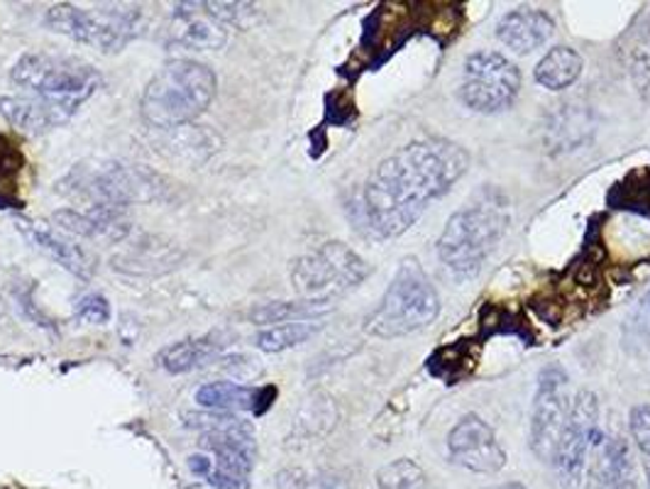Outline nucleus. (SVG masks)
<instances>
[{"label": "nucleus", "instance_id": "473e14b6", "mask_svg": "<svg viewBox=\"0 0 650 489\" xmlns=\"http://www.w3.org/2000/svg\"><path fill=\"white\" fill-rule=\"evenodd\" d=\"M487 489H529L521 482H501V485H494V487H487Z\"/></svg>", "mask_w": 650, "mask_h": 489}, {"label": "nucleus", "instance_id": "4468645a", "mask_svg": "<svg viewBox=\"0 0 650 489\" xmlns=\"http://www.w3.org/2000/svg\"><path fill=\"white\" fill-rule=\"evenodd\" d=\"M164 34L171 47L196 49V52L220 49L228 42V28L206 10V3H179L171 12Z\"/></svg>", "mask_w": 650, "mask_h": 489}, {"label": "nucleus", "instance_id": "6ab92c4d", "mask_svg": "<svg viewBox=\"0 0 650 489\" xmlns=\"http://www.w3.org/2000/svg\"><path fill=\"white\" fill-rule=\"evenodd\" d=\"M274 389H257L232 382V379H223V382H206L196 389V401L206 411H220V413H236V411H254L262 413L260 401L267 407L272 403Z\"/></svg>", "mask_w": 650, "mask_h": 489}, {"label": "nucleus", "instance_id": "423d86ee", "mask_svg": "<svg viewBox=\"0 0 650 489\" xmlns=\"http://www.w3.org/2000/svg\"><path fill=\"white\" fill-rule=\"evenodd\" d=\"M187 419L201 433V446L213 458V472L208 475V482L220 489H250L257 458L252 421L220 411L189 413Z\"/></svg>", "mask_w": 650, "mask_h": 489}, {"label": "nucleus", "instance_id": "f3484780", "mask_svg": "<svg viewBox=\"0 0 650 489\" xmlns=\"http://www.w3.org/2000/svg\"><path fill=\"white\" fill-rule=\"evenodd\" d=\"M497 40L513 54L526 57L546 47L556 34V20L543 8H517L497 22Z\"/></svg>", "mask_w": 650, "mask_h": 489}, {"label": "nucleus", "instance_id": "f8f14e48", "mask_svg": "<svg viewBox=\"0 0 650 489\" xmlns=\"http://www.w3.org/2000/svg\"><path fill=\"white\" fill-rule=\"evenodd\" d=\"M570 377L560 365H548L538 375L531 403V450L543 462H553V452L570 411Z\"/></svg>", "mask_w": 650, "mask_h": 489}, {"label": "nucleus", "instance_id": "f03ea898", "mask_svg": "<svg viewBox=\"0 0 650 489\" xmlns=\"http://www.w3.org/2000/svg\"><path fill=\"white\" fill-rule=\"evenodd\" d=\"M509 226L511 201L499 189H482L448 218L436 242L440 265L456 279L477 277L504 240Z\"/></svg>", "mask_w": 650, "mask_h": 489}, {"label": "nucleus", "instance_id": "a878e982", "mask_svg": "<svg viewBox=\"0 0 650 489\" xmlns=\"http://www.w3.org/2000/svg\"><path fill=\"white\" fill-rule=\"evenodd\" d=\"M609 206L650 218V171L639 169L609 191Z\"/></svg>", "mask_w": 650, "mask_h": 489}, {"label": "nucleus", "instance_id": "0eeeda50", "mask_svg": "<svg viewBox=\"0 0 650 489\" xmlns=\"http://www.w3.org/2000/svg\"><path fill=\"white\" fill-rule=\"evenodd\" d=\"M44 24L69 40L93 47L103 54L122 52L142 30V10L138 6H93L79 8L59 3L47 10Z\"/></svg>", "mask_w": 650, "mask_h": 489}, {"label": "nucleus", "instance_id": "c756f323", "mask_svg": "<svg viewBox=\"0 0 650 489\" xmlns=\"http://www.w3.org/2000/svg\"><path fill=\"white\" fill-rule=\"evenodd\" d=\"M77 318L81 321H89V323H98L103 326L110 321V303L101 293H89V297H83L77 306Z\"/></svg>", "mask_w": 650, "mask_h": 489}, {"label": "nucleus", "instance_id": "ddd939ff", "mask_svg": "<svg viewBox=\"0 0 650 489\" xmlns=\"http://www.w3.org/2000/svg\"><path fill=\"white\" fill-rule=\"evenodd\" d=\"M448 458L462 470L497 475L504 470L507 450L501 448L494 428L482 416L464 413L448 433Z\"/></svg>", "mask_w": 650, "mask_h": 489}, {"label": "nucleus", "instance_id": "39448f33", "mask_svg": "<svg viewBox=\"0 0 650 489\" xmlns=\"http://www.w3.org/2000/svg\"><path fill=\"white\" fill-rule=\"evenodd\" d=\"M440 316V293L416 257H403L391 277L384 297L367 316L364 330L372 338L394 340L436 323Z\"/></svg>", "mask_w": 650, "mask_h": 489}, {"label": "nucleus", "instance_id": "c85d7f7f", "mask_svg": "<svg viewBox=\"0 0 650 489\" xmlns=\"http://www.w3.org/2000/svg\"><path fill=\"white\" fill-rule=\"evenodd\" d=\"M629 431L633 446L639 448L646 458H650V401L633 403L629 411Z\"/></svg>", "mask_w": 650, "mask_h": 489}, {"label": "nucleus", "instance_id": "2eb2a0df", "mask_svg": "<svg viewBox=\"0 0 650 489\" xmlns=\"http://www.w3.org/2000/svg\"><path fill=\"white\" fill-rule=\"evenodd\" d=\"M636 465L623 436H602L592 448L587 489H636Z\"/></svg>", "mask_w": 650, "mask_h": 489}, {"label": "nucleus", "instance_id": "2f4dec72", "mask_svg": "<svg viewBox=\"0 0 650 489\" xmlns=\"http://www.w3.org/2000/svg\"><path fill=\"white\" fill-rule=\"evenodd\" d=\"M189 468L196 475H203L206 480H208V475L213 472V458H208V456H191L189 458Z\"/></svg>", "mask_w": 650, "mask_h": 489}, {"label": "nucleus", "instance_id": "aec40b11", "mask_svg": "<svg viewBox=\"0 0 650 489\" xmlns=\"http://www.w3.org/2000/svg\"><path fill=\"white\" fill-rule=\"evenodd\" d=\"M118 208H83V211H73V208H61L52 218L54 223L73 232V236L83 238H122L128 232V223L122 220Z\"/></svg>", "mask_w": 650, "mask_h": 489}, {"label": "nucleus", "instance_id": "9b49d317", "mask_svg": "<svg viewBox=\"0 0 650 489\" xmlns=\"http://www.w3.org/2000/svg\"><path fill=\"white\" fill-rule=\"evenodd\" d=\"M602 438L599 433V401L592 389H580L570 401L568 419L562 423L558 446L553 452V465L560 480L568 487L580 482L582 470L587 465L590 448Z\"/></svg>", "mask_w": 650, "mask_h": 489}, {"label": "nucleus", "instance_id": "20e7f679", "mask_svg": "<svg viewBox=\"0 0 650 489\" xmlns=\"http://www.w3.org/2000/svg\"><path fill=\"white\" fill-rule=\"evenodd\" d=\"M164 191L167 181L157 171L120 159L81 162L59 181V193L86 203V208H118V211H126L132 203L159 201Z\"/></svg>", "mask_w": 650, "mask_h": 489}, {"label": "nucleus", "instance_id": "6e6552de", "mask_svg": "<svg viewBox=\"0 0 650 489\" xmlns=\"http://www.w3.org/2000/svg\"><path fill=\"white\" fill-rule=\"evenodd\" d=\"M10 81L32 96L77 108L103 86V77L89 61L49 52L22 54L10 71Z\"/></svg>", "mask_w": 650, "mask_h": 489}, {"label": "nucleus", "instance_id": "b1692460", "mask_svg": "<svg viewBox=\"0 0 650 489\" xmlns=\"http://www.w3.org/2000/svg\"><path fill=\"white\" fill-rule=\"evenodd\" d=\"M323 323L318 321H293V323H279L260 330L254 338V348L262 352H284L291 348H299L303 342H309Z\"/></svg>", "mask_w": 650, "mask_h": 489}, {"label": "nucleus", "instance_id": "bb28decb", "mask_svg": "<svg viewBox=\"0 0 650 489\" xmlns=\"http://www.w3.org/2000/svg\"><path fill=\"white\" fill-rule=\"evenodd\" d=\"M623 350L636 358H646L650 355V291H646L633 306V311L627 316L621 330Z\"/></svg>", "mask_w": 650, "mask_h": 489}, {"label": "nucleus", "instance_id": "1a4fd4ad", "mask_svg": "<svg viewBox=\"0 0 650 489\" xmlns=\"http://www.w3.org/2000/svg\"><path fill=\"white\" fill-rule=\"evenodd\" d=\"M372 269L364 257L354 252L350 244L330 240L297 257L291 262L289 277L301 299L333 303V299L360 287Z\"/></svg>", "mask_w": 650, "mask_h": 489}, {"label": "nucleus", "instance_id": "f257e3e1", "mask_svg": "<svg viewBox=\"0 0 650 489\" xmlns=\"http://www.w3.org/2000/svg\"><path fill=\"white\" fill-rule=\"evenodd\" d=\"M470 152L448 138H421L377 164L362 189V213L377 238L391 240L416 226L468 174Z\"/></svg>", "mask_w": 650, "mask_h": 489}, {"label": "nucleus", "instance_id": "a211bd4d", "mask_svg": "<svg viewBox=\"0 0 650 489\" xmlns=\"http://www.w3.org/2000/svg\"><path fill=\"white\" fill-rule=\"evenodd\" d=\"M18 228H20L22 236L28 238L32 248L44 252L47 257H52V260L64 267L67 272L77 275L79 279H91L96 265L91 260V255L86 252L81 244L71 242L64 236H59V232L49 230L47 226L30 223V220H20Z\"/></svg>", "mask_w": 650, "mask_h": 489}, {"label": "nucleus", "instance_id": "dca6fc26", "mask_svg": "<svg viewBox=\"0 0 650 489\" xmlns=\"http://www.w3.org/2000/svg\"><path fill=\"white\" fill-rule=\"evenodd\" d=\"M77 106L47 101L40 96H3L0 98V116H3L12 128L28 134L52 132L77 116Z\"/></svg>", "mask_w": 650, "mask_h": 489}, {"label": "nucleus", "instance_id": "7c9ffc66", "mask_svg": "<svg viewBox=\"0 0 650 489\" xmlns=\"http://www.w3.org/2000/svg\"><path fill=\"white\" fill-rule=\"evenodd\" d=\"M22 167V154L16 144L0 134V181L16 177Z\"/></svg>", "mask_w": 650, "mask_h": 489}, {"label": "nucleus", "instance_id": "cd10ccee", "mask_svg": "<svg viewBox=\"0 0 650 489\" xmlns=\"http://www.w3.org/2000/svg\"><path fill=\"white\" fill-rule=\"evenodd\" d=\"M374 482L379 489H426L428 475L416 460L399 458L379 468Z\"/></svg>", "mask_w": 650, "mask_h": 489}, {"label": "nucleus", "instance_id": "9d476101", "mask_svg": "<svg viewBox=\"0 0 650 489\" xmlns=\"http://www.w3.org/2000/svg\"><path fill=\"white\" fill-rule=\"evenodd\" d=\"M521 93V71L509 57L494 49H480L464 59L460 101L474 113H504Z\"/></svg>", "mask_w": 650, "mask_h": 489}, {"label": "nucleus", "instance_id": "7ed1b4c3", "mask_svg": "<svg viewBox=\"0 0 650 489\" xmlns=\"http://www.w3.org/2000/svg\"><path fill=\"white\" fill-rule=\"evenodd\" d=\"M218 91L216 71L196 59H174L159 69L140 98L147 126L177 130L201 118Z\"/></svg>", "mask_w": 650, "mask_h": 489}, {"label": "nucleus", "instance_id": "5701e85b", "mask_svg": "<svg viewBox=\"0 0 650 489\" xmlns=\"http://www.w3.org/2000/svg\"><path fill=\"white\" fill-rule=\"evenodd\" d=\"M333 311V303L330 301H311V299H299V301H272L262 303L250 311L252 323L257 326H279V323H293V321H318V318Z\"/></svg>", "mask_w": 650, "mask_h": 489}, {"label": "nucleus", "instance_id": "412c9836", "mask_svg": "<svg viewBox=\"0 0 650 489\" xmlns=\"http://www.w3.org/2000/svg\"><path fill=\"white\" fill-rule=\"evenodd\" d=\"M220 352H223V342L213 336L187 338V340L171 342V346L159 350L157 365L169 375H187L191 370H199V367L208 362L218 360Z\"/></svg>", "mask_w": 650, "mask_h": 489}, {"label": "nucleus", "instance_id": "4be33fe9", "mask_svg": "<svg viewBox=\"0 0 650 489\" xmlns=\"http://www.w3.org/2000/svg\"><path fill=\"white\" fill-rule=\"evenodd\" d=\"M584 69V59L568 44H558L548 49L543 59L533 69V79L546 91H566L580 81Z\"/></svg>", "mask_w": 650, "mask_h": 489}, {"label": "nucleus", "instance_id": "393cba45", "mask_svg": "<svg viewBox=\"0 0 650 489\" xmlns=\"http://www.w3.org/2000/svg\"><path fill=\"white\" fill-rule=\"evenodd\" d=\"M477 367V355L470 346L464 342H452V346L440 348L438 352L431 355L428 360V370H431L433 377L443 379L446 385H458L460 379L468 377Z\"/></svg>", "mask_w": 650, "mask_h": 489}]
</instances>
